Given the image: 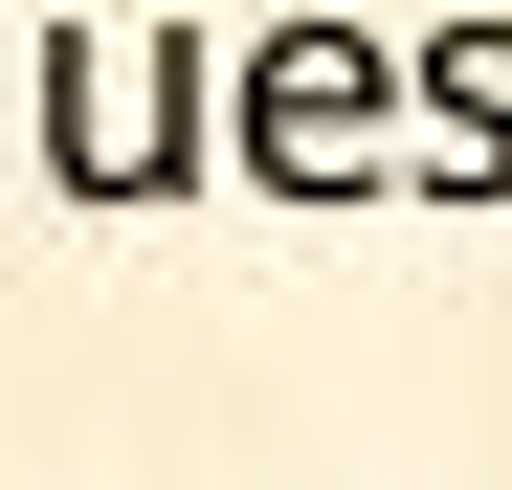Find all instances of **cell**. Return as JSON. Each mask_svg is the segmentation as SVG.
<instances>
[{
    "instance_id": "6da1fadb",
    "label": "cell",
    "mask_w": 512,
    "mask_h": 490,
    "mask_svg": "<svg viewBox=\"0 0 512 490\" xmlns=\"http://www.w3.org/2000/svg\"><path fill=\"white\" fill-rule=\"evenodd\" d=\"M357 134H379V67H357V45H290V67H268V156H290V179H334Z\"/></svg>"
}]
</instances>
